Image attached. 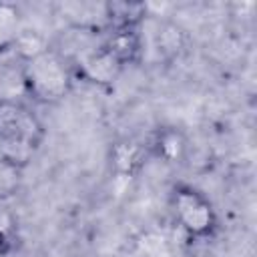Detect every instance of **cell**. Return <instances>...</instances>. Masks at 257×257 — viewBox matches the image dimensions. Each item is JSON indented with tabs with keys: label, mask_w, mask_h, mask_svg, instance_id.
I'll list each match as a JSON object with an SVG mask.
<instances>
[{
	"label": "cell",
	"mask_w": 257,
	"mask_h": 257,
	"mask_svg": "<svg viewBox=\"0 0 257 257\" xmlns=\"http://www.w3.org/2000/svg\"><path fill=\"white\" fill-rule=\"evenodd\" d=\"M74 72L70 64L54 50L46 48L44 52L28 58L20 66V82L24 92L40 104L60 102L72 88Z\"/></svg>",
	"instance_id": "obj_1"
},
{
	"label": "cell",
	"mask_w": 257,
	"mask_h": 257,
	"mask_svg": "<svg viewBox=\"0 0 257 257\" xmlns=\"http://www.w3.org/2000/svg\"><path fill=\"white\" fill-rule=\"evenodd\" d=\"M44 139L38 114L16 98H0V151L26 167Z\"/></svg>",
	"instance_id": "obj_2"
},
{
	"label": "cell",
	"mask_w": 257,
	"mask_h": 257,
	"mask_svg": "<svg viewBox=\"0 0 257 257\" xmlns=\"http://www.w3.org/2000/svg\"><path fill=\"white\" fill-rule=\"evenodd\" d=\"M173 211L177 223L189 237H209L215 231L217 215L211 201L189 185H179L173 189Z\"/></svg>",
	"instance_id": "obj_3"
},
{
	"label": "cell",
	"mask_w": 257,
	"mask_h": 257,
	"mask_svg": "<svg viewBox=\"0 0 257 257\" xmlns=\"http://www.w3.org/2000/svg\"><path fill=\"white\" fill-rule=\"evenodd\" d=\"M76 72L80 76H84L88 82H94V84H100V86H106V84H112L120 70H122V64L102 46H94L88 54H84L76 64H74ZM72 68V70H74Z\"/></svg>",
	"instance_id": "obj_4"
},
{
	"label": "cell",
	"mask_w": 257,
	"mask_h": 257,
	"mask_svg": "<svg viewBox=\"0 0 257 257\" xmlns=\"http://www.w3.org/2000/svg\"><path fill=\"white\" fill-rule=\"evenodd\" d=\"M100 44L122 66L137 62L143 52V40H141L139 28H108V30H104Z\"/></svg>",
	"instance_id": "obj_5"
},
{
	"label": "cell",
	"mask_w": 257,
	"mask_h": 257,
	"mask_svg": "<svg viewBox=\"0 0 257 257\" xmlns=\"http://www.w3.org/2000/svg\"><path fill=\"white\" fill-rule=\"evenodd\" d=\"M149 155H155L157 159H161L163 163H181L187 155L189 143L185 139V135L175 128V126H161L153 133L149 145Z\"/></svg>",
	"instance_id": "obj_6"
},
{
	"label": "cell",
	"mask_w": 257,
	"mask_h": 257,
	"mask_svg": "<svg viewBox=\"0 0 257 257\" xmlns=\"http://www.w3.org/2000/svg\"><path fill=\"white\" fill-rule=\"evenodd\" d=\"M149 149L137 141H118L110 147V165L118 175L133 177L147 163Z\"/></svg>",
	"instance_id": "obj_7"
},
{
	"label": "cell",
	"mask_w": 257,
	"mask_h": 257,
	"mask_svg": "<svg viewBox=\"0 0 257 257\" xmlns=\"http://www.w3.org/2000/svg\"><path fill=\"white\" fill-rule=\"evenodd\" d=\"M104 12V30L108 28H139L145 20L147 6L143 2H106L102 6Z\"/></svg>",
	"instance_id": "obj_8"
},
{
	"label": "cell",
	"mask_w": 257,
	"mask_h": 257,
	"mask_svg": "<svg viewBox=\"0 0 257 257\" xmlns=\"http://www.w3.org/2000/svg\"><path fill=\"white\" fill-rule=\"evenodd\" d=\"M22 28L20 8L12 2H0V54L14 48Z\"/></svg>",
	"instance_id": "obj_9"
},
{
	"label": "cell",
	"mask_w": 257,
	"mask_h": 257,
	"mask_svg": "<svg viewBox=\"0 0 257 257\" xmlns=\"http://www.w3.org/2000/svg\"><path fill=\"white\" fill-rule=\"evenodd\" d=\"M24 165L0 151V201L12 199L22 187Z\"/></svg>",
	"instance_id": "obj_10"
},
{
	"label": "cell",
	"mask_w": 257,
	"mask_h": 257,
	"mask_svg": "<svg viewBox=\"0 0 257 257\" xmlns=\"http://www.w3.org/2000/svg\"><path fill=\"white\" fill-rule=\"evenodd\" d=\"M46 48H48L46 40H44L36 30H26V28H22V32H20V36L16 38V44H14L12 50H14V52L20 56V60L24 62V60H28V58H32V56L44 52Z\"/></svg>",
	"instance_id": "obj_11"
}]
</instances>
